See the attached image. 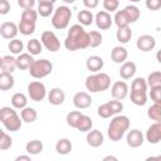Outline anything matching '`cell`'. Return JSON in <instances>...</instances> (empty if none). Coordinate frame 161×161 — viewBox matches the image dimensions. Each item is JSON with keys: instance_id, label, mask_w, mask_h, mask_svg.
<instances>
[{"instance_id": "obj_46", "label": "cell", "mask_w": 161, "mask_h": 161, "mask_svg": "<svg viewBox=\"0 0 161 161\" xmlns=\"http://www.w3.org/2000/svg\"><path fill=\"white\" fill-rule=\"evenodd\" d=\"M150 97L153 103H161V87H153L150 91Z\"/></svg>"}, {"instance_id": "obj_45", "label": "cell", "mask_w": 161, "mask_h": 161, "mask_svg": "<svg viewBox=\"0 0 161 161\" xmlns=\"http://www.w3.org/2000/svg\"><path fill=\"white\" fill-rule=\"evenodd\" d=\"M119 0H103V8L107 13H113L118 9Z\"/></svg>"}, {"instance_id": "obj_11", "label": "cell", "mask_w": 161, "mask_h": 161, "mask_svg": "<svg viewBox=\"0 0 161 161\" xmlns=\"http://www.w3.org/2000/svg\"><path fill=\"white\" fill-rule=\"evenodd\" d=\"M136 47L138 50L143 52V53H147V52H151L155 47H156V39L150 35V34H143V35H140L137 38V42H136Z\"/></svg>"}, {"instance_id": "obj_53", "label": "cell", "mask_w": 161, "mask_h": 161, "mask_svg": "<svg viewBox=\"0 0 161 161\" xmlns=\"http://www.w3.org/2000/svg\"><path fill=\"white\" fill-rule=\"evenodd\" d=\"M107 160H113V161H117V157H114V156H106V157H103V161H107Z\"/></svg>"}, {"instance_id": "obj_48", "label": "cell", "mask_w": 161, "mask_h": 161, "mask_svg": "<svg viewBox=\"0 0 161 161\" xmlns=\"http://www.w3.org/2000/svg\"><path fill=\"white\" fill-rule=\"evenodd\" d=\"M10 11V3L8 0H0V15H6Z\"/></svg>"}, {"instance_id": "obj_28", "label": "cell", "mask_w": 161, "mask_h": 161, "mask_svg": "<svg viewBox=\"0 0 161 161\" xmlns=\"http://www.w3.org/2000/svg\"><path fill=\"white\" fill-rule=\"evenodd\" d=\"M43 148H44V146L40 140H31L25 145V151L29 155H39V153H42Z\"/></svg>"}, {"instance_id": "obj_7", "label": "cell", "mask_w": 161, "mask_h": 161, "mask_svg": "<svg viewBox=\"0 0 161 161\" xmlns=\"http://www.w3.org/2000/svg\"><path fill=\"white\" fill-rule=\"evenodd\" d=\"M28 69H29V73L33 78L42 79V78H44L52 73L53 64L48 59H34Z\"/></svg>"}, {"instance_id": "obj_3", "label": "cell", "mask_w": 161, "mask_h": 161, "mask_svg": "<svg viewBox=\"0 0 161 161\" xmlns=\"http://www.w3.org/2000/svg\"><path fill=\"white\" fill-rule=\"evenodd\" d=\"M86 88L91 93H98L107 91L111 87V77L107 73L97 72L86 78Z\"/></svg>"}, {"instance_id": "obj_27", "label": "cell", "mask_w": 161, "mask_h": 161, "mask_svg": "<svg viewBox=\"0 0 161 161\" xmlns=\"http://www.w3.org/2000/svg\"><path fill=\"white\" fill-rule=\"evenodd\" d=\"M116 38L121 44H127L132 38V30L130 29V26L118 28L116 33Z\"/></svg>"}, {"instance_id": "obj_23", "label": "cell", "mask_w": 161, "mask_h": 161, "mask_svg": "<svg viewBox=\"0 0 161 161\" xmlns=\"http://www.w3.org/2000/svg\"><path fill=\"white\" fill-rule=\"evenodd\" d=\"M122 11H123V14H125V16L130 24L136 23L141 16V11L136 5H127Z\"/></svg>"}, {"instance_id": "obj_15", "label": "cell", "mask_w": 161, "mask_h": 161, "mask_svg": "<svg viewBox=\"0 0 161 161\" xmlns=\"http://www.w3.org/2000/svg\"><path fill=\"white\" fill-rule=\"evenodd\" d=\"M146 140L151 145H156L161 140V122L152 123L146 131Z\"/></svg>"}, {"instance_id": "obj_52", "label": "cell", "mask_w": 161, "mask_h": 161, "mask_svg": "<svg viewBox=\"0 0 161 161\" xmlns=\"http://www.w3.org/2000/svg\"><path fill=\"white\" fill-rule=\"evenodd\" d=\"M57 0H38L39 4H54Z\"/></svg>"}, {"instance_id": "obj_39", "label": "cell", "mask_w": 161, "mask_h": 161, "mask_svg": "<svg viewBox=\"0 0 161 161\" xmlns=\"http://www.w3.org/2000/svg\"><path fill=\"white\" fill-rule=\"evenodd\" d=\"M8 49L10 50L11 54H20V53H23L24 44H23V42L20 39L14 38V39H10V42L8 44Z\"/></svg>"}, {"instance_id": "obj_57", "label": "cell", "mask_w": 161, "mask_h": 161, "mask_svg": "<svg viewBox=\"0 0 161 161\" xmlns=\"http://www.w3.org/2000/svg\"><path fill=\"white\" fill-rule=\"evenodd\" d=\"M1 62H3V57H0V67H1Z\"/></svg>"}, {"instance_id": "obj_8", "label": "cell", "mask_w": 161, "mask_h": 161, "mask_svg": "<svg viewBox=\"0 0 161 161\" xmlns=\"http://www.w3.org/2000/svg\"><path fill=\"white\" fill-rule=\"evenodd\" d=\"M122 109H123V103L118 99H113L101 104L97 109V113L101 118H109L114 114H118Z\"/></svg>"}, {"instance_id": "obj_36", "label": "cell", "mask_w": 161, "mask_h": 161, "mask_svg": "<svg viewBox=\"0 0 161 161\" xmlns=\"http://www.w3.org/2000/svg\"><path fill=\"white\" fill-rule=\"evenodd\" d=\"M102 39H103V36L99 31H97V30L89 31L88 33V47H91V48L99 47L102 44Z\"/></svg>"}, {"instance_id": "obj_42", "label": "cell", "mask_w": 161, "mask_h": 161, "mask_svg": "<svg viewBox=\"0 0 161 161\" xmlns=\"http://www.w3.org/2000/svg\"><path fill=\"white\" fill-rule=\"evenodd\" d=\"M54 11V4H39L38 5V15L43 16V18H47L49 16L50 14H53Z\"/></svg>"}, {"instance_id": "obj_31", "label": "cell", "mask_w": 161, "mask_h": 161, "mask_svg": "<svg viewBox=\"0 0 161 161\" xmlns=\"http://www.w3.org/2000/svg\"><path fill=\"white\" fill-rule=\"evenodd\" d=\"M72 142L68 138H60L55 143V151L59 155H68L72 151Z\"/></svg>"}, {"instance_id": "obj_32", "label": "cell", "mask_w": 161, "mask_h": 161, "mask_svg": "<svg viewBox=\"0 0 161 161\" xmlns=\"http://www.w3.org/2000/svg\"><path fill=\"white\" fill-rule=\"evenodd\" d=\"M77 19L80 23V25L87 26V25H91L94 21V15L92 14L91 10H80L77 14Z\"/></svg>"}, {"instance_id": "obj_50", "label": "cell", "mask_w": 161, "mask_h": 161, "mask_svg": "<svg viewBox=\"0 0 161 161\" xmlns=\"http://www.w3.org/2000/svg\"><path fill=\"white\" fill-rule=\"evenodd\" d=\"M83 4L87 9H96L99 4V0H83Z\"/></svg>"}, {"instance_id": "obj_2", "label": "cell", "mask_w": 161, "mask_h": 161, "mask_svg": "<svg viewBox=\"0 0 161 161\" xmlns=\"http://www.w3.org/2000/svg\"><path fill=\"white\" fill-rule=\"evenodd\" d=\"M130 128V118L127 116H123V114H114V117L111 119L109 125H108V128H107V136L111 141L113 142H117L119 141L126 131H128Z\"/></svg>"}, {"instance_id": "obj_6", "label": "cell", "mask_w": 161, "mask_h": 161, "mask_svg": "<svg viewBox=\"0 0 161 161\" xmlns=\"http://www.w3.org/2000/svg\"><path fill=\"white\" fill-rule=\"evenodd\" d=\"M70 18H72L70 8L67 5H60L53 11V16H52L50 21H52L53 28H55L58 30H63L69 25Z\"/></svg>"}, {"instance_id": "obj_51", "label": "cell", "mask_w": 161, "mask_h": 161, "mask_svg": "<svg viewBox=\"0 0 161 161\" xmlns=\"http://www.w3.org/2000/svg\"><path fill=\"white\" fill-rule=\"evenodd\" d=\"M20 160H25V161H30V156H28V155H20V156H18V157L15 158V161H20Z\"/></svg>"}, {"instance_id": "obj_14", "label": "cell", "mask_w": 161, "mask_h": 161, "mask_svg": "<svg viewBox=\"0 0 161 161\" xmlns=\"http://www.w3.org/2000/svg\"><path fill=\"white\" fill-rule=\"evenodd\" d=\"M93 99L91 97V94H88L87 92H77L73 96V104L74 107H77L78 109H86L92 104Z\"/></svg>"}, {"instance_id": "obj_33", "label": "cell", "mask_w": 161, "mask_h": 161, "mask_svg": "<svg viewBox=\"0 0 161 161\" xmlns=\"http://www.w3.org/2000/svg\"><path fill=\"white\" fill-rule=\"evenodd\" d=\"M26 104H28V98H26V96H25L24 93L18 92V93H14V94H13V97H11V106H13L14 108L21 109V108H24Z\"/></svg>"}, {"instance_id": "obj_56", "label": "cell", "mask_w": 161, "mask_h": 161, "mask_svg": "<svg viewBox=\"0 0 161 161\" xmlns=\"http://www.w3.org/2000/svg\"><path fill=\"white\" fill-rule=\"evenodd\" d=\"M130 1H132V3H137V1H141V0H130Z\"/></svg>"}, {"instance_id": "obj_25", "label": "cell", "mask_w": 161, "mask_h": 161, "mask_svg": "<svg viewBox=\"0 0 161 161\" xmlns=\"http://www.w3.org/2000/svg\"><path fill=\"white\" fill-rule=\"evenodd\" d=\"M15 79L13 77V73L1 72L0 73V91H10L14 87Z\"/></svg>"}, {"instance_id": "obj_35", "label": "cell", "mask_w": 161, "mask_h": 161, "mask_svg": "<svg viewBox=\"0 0 161 161\" xmlns=\"http://www.w3.org/2000/svg\"><path fill=\"white\" fill-rule=\"evenodd\" d=\"M147 117L155 122H161V103H153L147 109Z\"/></svg>"}, {"instance_id": "obj_38", "label": "cell", "mask_w": 161, "mask_h": 161, "mask_svg": "<svg viewBox=\"0 0 161 161\" xmlns=\"http://www.w3.org/2000/svg\"><path fill=\"white\" fill-rule=\"evenodd\" d=\"M18 31L23 35H30L35 31V23H28L20 20V23L18 24Z\"/></svg>"}, {"instance_id": "obj_16", "label": "cell", "mask_w": 161, "mask_h": 161, "mask_svg": "<svg viewBox=\"0 0 161 161\" xmlns=\"http://www.w3.org/2000/svg\"><path fill=\"white\" fill-rule=\"evenodd\" d=\"M126 142L131 148H137L140 146L143 145V135L140 130L133 128L131 131H128L127 137H126Z\"/></svg>"}, {"instance_id": "obj_21", "label": "cell", "mask_w": 161, "mask_h": 161, "mask_svg": "<svg viewBox=\"0 0 161 161\" xmlns=\"http://www.w3.org/2000/svg\"><path fill=\"white\" fill-rule=\"evenodd\" d=\"M127 57H128V52H127V49H126L125 47H122V45L114 47V48L112 49V52H111V59H112V62H114V63H123V62H126Z\"/></svg>"}, {"instance_id": "obj_44", "label": "cell", "mask_w": 161, "mask_h": 161, "mask_svg": "<svg viewBox=\"0 0 161 161\" xmlns=\"http://www.w3.org/2000/svg\"><path fill=\"white\" fill-rule=\"evenodd\" d=\"M13 146V138L8 135V133H3V136L0 137V151H5L9 150Z\"/></svg>"}, {"instance_id": "obj_19", "label": "cell", "mask_w": 161, "mask_h": 161, "mask_svg": "<svg viewBox=\"0 0 161 161\" xmlns=\"http://www.w3.org/2000/svg\"><path fill=\"white\" fill-rule=\"evenodd\" d=\"M104 65V60L98 57V55H91L87 58L86 60V67L88 70L93 72V73H97V72H101L102 68Z\"/></svg>"}, {"instance_id": "obj_4", "label": "cell", "mask_w": 161, "mask_h": 161, "mask_svg": "<svg viewBox=\"0 0 161 161\" xmlns=\"http://www.w3.org/2000/svg\"><path fill=\"white\" fill-rule=\"evenodd\" d=\"M0 122L4 125V127L10 132H16L21 128L23 121L18 116L14 107L4 106L0 108Z\"/></svg>"}, {"instance_id": "obj_40", "label": "cell", "mask_w": 161, "mask_h": 161, "mask_svg": "<svg viewBox=\"0 0 161 161\" xmlns=\"http://www.w3.org/2000/svg\"><path fill=\"white\" fill-rule=\"evenodd\" d=\"M20 20L28 21V23H36V20H38V13H36V10H34L33 8L24 9L23 13H21Z\"/></svg>"}, {"instance_id": "obj_30", "label": "cell", "mask_w": 161, "mask_h": 161, "mask_svg": "<svg viewBox=\"0 0 161 161\" xmlns=\"http://www.w3.org/2000/svg\"><path fill=\"white\" fill-rule=\"evenodd\" d=\"M1 70L6 72V73H13L16 69V60L13 55H5L3 57V62H1Z\"/></svg>"}, {"instance_id": "obj_17", "label": "cell", "mask_w": 161, "mask_h": 161, "mask_svg": "<svg viewBox=\"0 0 161 161\" xmlns=\"http://www.w3.org/2000/svg\"><path fill=\"white\" fill-rule=\"evenodd\" d=\"M18 33V25L13 21H5L0 25V35L4 39H14Z\"/></svg>"}, {"instance_id": "obj_47", "label": "cell", "mask_w": 161, "mask_h": 161, "mask_svg": "<svg viewBox=\"0 0 161 161\" xmlns=\"http://www.w3.org/2000/svg\"><path fill=\"white\" fill-rule=\"evenodd\" d=\"M146 8L151 11H156L161 8V0H145Z\"/></svg>"}, {"instance_id": "obj_18", "label": "cell", "mask_w": 161, "mask_h": 161, "mask_svg": "<svg viewBox=\"0 0 161 161\" xmlns=\"http://www.w3.org/2000/svg\"><path fill=\"white\" fill-rule=\"evenodd\" d=\"M86 140H87V143L91 147H94L96 148V147H99V146L103 145L104 137H103V135H102L101 131H98V130H89L88 133H87Z\"/></svg>"}, {"instance_id": "obj_26", "label": "cell", "mask_w": 161, "mask_h": 161, "mask_svg": "<svg viewBox=\"0 0 161 161\" xmlns=\"http://www.w3.org/2000/svg\"><path fill=\"white\" fill-rule=\"evenodd\" d=\"M36 117H38V113H36L35 108H33V107L25 106V107L21 108V111H20V118H21V121L25 122V123H33V122L36 119Z\"/></svg>"}, {"instance_id": "obj_37", "label": "cell", "mask_w": 161, "mask_h": 161, "mask_svg": "<svg viewBox=\"0 0 161 161\" xmlns=\"http://www.w3.org/2000/svg\"><path fill=\"white\" fill-rule=\"evenodd\" d=\"M146 83H147V87H150V88L161 87V72L155 70V72L150 73L147 79H146Z\"/></svg>"}, {"instance_id": "obj_41", "label": "cell", "mask_w": 161, "mask_h": 161, "mask_svg": "<svg viewBox=\"0 0 161 161\" xmlns=\"http://www.w3.org/2000/svg\"><path fill=\"white\" fill-rule=\"evenodd\" d=\"M82 114H83V113H82L80 111H70V112L67 114V118H65L67 125H68L69 127H72V128H75V126H77V123H78V119L80 118Z\"/></svg>"}, {"instance_id": "obj_10", "label": "cell", "mask_w": 161, "mask_h": 161, "mask_svg": "<svg viewBox=\"0 0 161 161\" xmlns=\"http://www.w3.org/2000/svg\"><path fill=\"white\" fill-rule=\"evenodd\" d=\"M28 94H29V98L34 102H42L45 96H47V89H45V86L39 82V80H34V82H30L28 84Z\"/></svg>"}, {"instance_id": "obj_20", "label": "cell", "mask_w": 161, "mask_h": 161, "mask_svg": "<svg viewBox=\"0 0 161 161\" xmlns=\"http://www.w3.org/2000/svg\"><path fill=\"white\" fill-rule=\"evenodd\" d=\"M64 99H65V93H64V91L62 88L55 87V88L50 89V92L48 94V101H49L50 104L59 106V104H62L64 102Z\"/></svg>"}, {"instance_id": "obj_22", "label": "cell", "mask_w": 161, "mask_h": 161, "mask_svg": "<svg viewBox=\"0 0 161 161\" xmlns=\"http://www.w3.org/2000/svg\"><path fill=\"white\" fill-rule=\"evenodd\" d=\"M136 64L133 62H123V64L121 65V69H119V77L125 80L132 78L136 73Z\"/></svg>"}, {"instance_id": "obj_12", "label": "cell", "mask_w": 161, "mask_h": 161, "mask_svg": "<svg viewBox=\"0 0 161 161\" xmlns=\"http://www.w3.org/2000/svg\"><path fill=\"white\" fill-rule=\"evenodd\" d=\"M111 94L113 99L122 101L128 96V84L125 80H117L112 84L111 88Z\"/></svg>"}, {"instance_id": "obj_9", "label": "cell", "mask_w": 161, "mask_h": 161, "mask_svg": "<svg viewBox=\"0 0 161 161\" xmlns=\"http://www.w3.org/2000/svg\"><path fill=\"white\" fill-rule=\"evenodd\" d=\"M40 42H42L43 47L47 50L52 52V53H55V52H58L60 49V42H59L58 36L50 30H45V31L42 33Z\"/></svg>"}, {"instance_id": "obj_13", "label": "cell", "mask_w": 161, "mask_h": 161, "mask_svg": "<svg viewBox=\"0 0 161 161\" xmlns=\"http://www.w3.org/2000/svg\"><path fill=\"white\" fill-rule=\"evenodd\" d=\"M94 23L97 25L98 29L101 30H107L112 26L113 24V19L111 18L109 13H107L106 10H101L94 15Z\"/></svg>"}, {"instance_id": "obj_49", "label": "cell", "mask_w": 161, "mask_h": 161, "mask_svg": "<svg viewBox=\"0 0 161 161\" xmlns=\"http://www.w3.org/2000/svg\"><path fill=\"white\" fill-rule=\"evenodd\" d=\"M18 5L21 9H30L35 5V0H18Z\"/></svg>"}, {"instance_id": "obj_43", "label": "cell", "mask_w": 161, "mask_h": 161, "mask_svg": "<svg viewBox=\"0 0 161 161\" xmlns=\"http://www.w3.org/2000/svg\"><path fill=\"white\" fill-rule=\"evenodd\" d=\"M113 23L117 25V28H122V26H128L130 25V23L126 19V16H125V14H123L122 10L116 11L114 18H113Z\"/></svg>"}, {"instance_id": "obj_34", "label": "cell", "mask_w": 161, "mask_h": 161, "mask_svg": "<svg viewBox=\"0 0 161 161\" xmlns=\"http://www.w3.org/2000/svg\"><path fill=\"white\" fill-rule=\"evenodd\" d=\"M92 127H93V121L91 117H88L86 114L80 116V118L78 119V123L75 126V128L80 132H88L89 130H92Z\"/></svg>"}, {"instance_id": "obj_54", "label": "cell", "mask_w": 161, "mask_h": 161, "mask_svg": "<svg viewBox=\"0 0 161 161\" xmlns=\"http://www.w3.org/2000/svg\"><path fill=\"white\" fill-rule=\"evenodd\" d=\"M63 1H64L65 4H73V3L75 1V0H63Z\"/></svg>"}, {"instance_id": "obj_5", "label": "cell", "mask_w": 161, "mask_h": 161, "mask_svg": "<svg viewBox=\"0 0 161 161\" xmlns=\"http://www.w3.org/2000/svg\"><path fill=\"white\" fill-rule=\"evenodd\" d=\"M130 98H131V102L136 106L146 104V102H147V83H146L145 78L137 77L132 80Z\"/></svg>"}, {"instance_id": "obj_1", "label": "cell", "mask_w": 161, "mask_h": 161, "mask_svg": "<svg viewBox=\"0 0 161 161\" xmlns=\"http://www.w3.org/2000/svg\"><path fill=\"white\" fill-rule=\"evenodd\" d=\"M64 47L70 52L88 48V33L84 30L83 25L74 24L69 28L67 38L64 40Z\"/></svg>"}, {"instance_id": "obj_24", "label": "cell", "mask_w": 161, "mask_h": 161, "mask_svg": "<svg viewBox=\"0 0 161 161\" xmlns=\"http://www.w3.org/2000/svg\"><path fill=\"white\" fill-rule=\"evenodd\" d=\"M15 60H16V68L21 69V70H25L30 67V64L33 63L34 59H33V55L29 54V53H20V54H18Z\"/></svg>"}, {"instance_id": "obj_29", "label": "cell", "mask_w": 161, "mask_h": 161, "mask_svg": "<svg viewBox=\"0 0 161 161\" xmlns=\"http://www.w3.org/2000/svg\"><path fill=\"white\" fill-rule=\"evenodd\" d=\"M26 49H28V53L31 54V55H38L43 52V44L39 39L36 38H33L30 40H28L26 43Z\"/></svg>"}, {"instance_id": "obj_55", "label": "cell", "mask_w": 161, "mask_h": 161, "mask_svg": "<svg viewBox=\"0 0 161 161\" xmlns=\"http://www.w3.org/2000/svg\"><path fill=\"white\" fill-rule=\"evenodd\" d=\"M3 133H4V131H3V130H1V128H0V137H1V136H3Z\"/></svg>"}]
</instances>
